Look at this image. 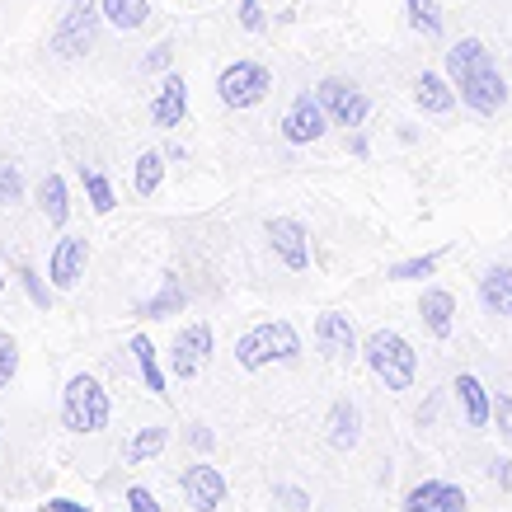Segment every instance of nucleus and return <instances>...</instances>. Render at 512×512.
Instances as JSON below:
<instances>
[{"label":"nucleus","mask_w":512,"mask_h":512,"mask_svg":"<svg viewBox=\"0 0 512 512\" xmlns=\"http://www.w3.org/2000/svg\"><path fill=\"white\" fill-rule=\"evenodd\" d=\"M268 245H273V254H278L292 273H306V268H311V235H306V226L296 217L268 221Z\"/></svg>","instance_id":"11"},{"label":"nucleus","mask_w":512,"mask_h":512,"mask_svg":"<svg viewBox=\"0 0 512 512\" xmlns=\"http://www.w3.org/2000/svg\"><path fill=\"white\" fill-rule=\"evenodd\" d=\"M165 442H170V428H141V433L127 437L123 461H127V466H146L151 456H160V451H165Z\"/></svg>","instance_id":"25"},{"label":"nucleus","mask_w":512,"mask_h":512,"mask_svg":"<svg viewBox=\"0 0 512 512\" xmlns=\"http://www.w3.org/2000/svg\"><path fill=\"white\" fill-rule=\"evenodd\" d=\"M19 282H24V292H29V301H33V306H38V311H47V301H52V296H47L43 278H38V273H33L29 264H19Z\"/></svg>","instance_id":"33"},{"label":"nucleus","mask_w":512,"mask_h":512,"mask_svg":"<svg viewBox=\"0 0 512 512\" xmlns=\"http://www.w3.org/2000/svg\"><path fill=\"white\" fill-rule=\"evenodd\" d=\"M268 15H264V0H240V29L245 33H264Z\"/></svg>","instance_id":"34"},{"label":"nucleus","mask_w":512,"mask_h":512,"mask_svg":"<svg viewBox=\"0 0 512 512\" xmlns=\"http://www.w3.org/2000/svg\"><path fill=\"white\" fill-rule=\"evenodd\" d=\"M184 437H188V447H193V451H212V433H207L202 423H193Z\"/></svg>","instance_id":"38"},{"label":"nucleus","mask_w":512,"mask_h":512,"mask_svg":"<svg viewBox=\"0 0 512 512\" xmlns=\"http://www.w3.org/2000/svg\"><path fill=\"white\" fill-rule=\"evenodd\" d=\"M447 76H451V85H456V94H461V104L475 109L480 118H494V113L508 109V80H503L494 52H489L480 38H461V43H451Z\"/></svg>","instance_id":"1"},{"label":"nucleus","mask_w":512,"mask_h":512,"mask_svg":"<svg viewBox=\"0 0 512 512\" xmlns=\"http://www.w3.org/2000/svg\"><path fill=\"white\" fill-rule=\"evenodd\" d=\"M480 306L489 315H512V268L494 264L480 278Z\"/></svg>","instance_id":"20"},{"label":"nucleus","mask_w":512,"mask_h":512,"mask_svg":"<svg viewBox=\"0 0 512 512\" xmlns=\"http://www.w3.org/2000/svg\"><path fill=\"white\" fill-rule=\"evenodd\" d=\"M451 390H456V400H461V409H466L470 428H484V423L494 419V400H489V390H484L470 372L456 376V386H451Z\"/></svg>","instance_id":"19"},{"label":"nucleus","mask_w":512,"mask_h":512,"mask_svg":"<svg viewBox=\"0 0 512 512\" xmlns=\"http://www.w3.org/2000/svg\"><path fill=\"white\" fill-rule=\"evenodd\" d=\"M404 15H409V29L423 33V38H437V33H442V10H437V0H404Z\"/></svg>","instance_id":"28"},{"label":"nucleus","mask_w":512,"mask_h":512,"mask_svg":"<svg viewBox=\"0 0 512 512\" xmlns=\"http://www.w3.org/2000/svg\"><path fill=\"white\" fill-rule=\"evenodd\" d=\"M24 202V170L10 156H0V207H15Z\"/></svg>","instance_id":"29"},{"label":"nucleus","mask_w":512,"mask_h":512,"mask_svg":"<svg viewBox=\"0 0 512 512\" xmlns=\"http://www.w3.org/2000/svg\"><path fill=\"white\" fill-rule=\"evenodd\" d=\"M179 489H184V503L193 512H217L221 503H226V475H221L217 466H207V461L188 466L184 475H179Z\"/></svg>","instance_id":"10"},{"label":"nucleus","mask_w":512,"mask_h":512,"mask_svg":"<svg viewBox=\"0 0 512 512\" xmlns=\"http://www.w3.org/2000/svg\"><path fill=\"white\" fill-rule=\"evenodd\" d=\"M0 292H5V273H0Z\"/></svg>","instance_id":"41"},{"label":"nucleus","mask_w":512,"mask_h":512,"mask_svg":"<svg viewBox=\"0 0 512 512\" xmlns=\"http://www.w3.org/2000/svg\"><path fill=\"white\" fill-rule=\"evenodd\" d=\"M456 85H451V76H437V71H423L419 80H414V104H419L423 113H451L456 109Z\"/></svg>","instance_id":"17"},{"label":"nucleus","mask_w":512,"mask_h":512,"mask_svg":"<svg viewBox=\"0 0 512 512\" xmlns=\"http://www.w3.org/2000/svg\"><path fill=\"white\" fill-rule=\"evenodd\" d=\"M212 343H217V334H212V325H207V320H198V325H184L179 334H174V343H170V376H179V381H193V376L207 367Z\"/></svg>","instance_id":"7"},{"label":"nucleus","mask_w":512,"mask_h":512,"mask_svg":"<svg viewBox=\"0 0 512 512\" xmlns=\"http://www.w3.org/2000/svg\"><path fill=\"white\" fill-rule=\"evenodd\" d=\"M38 512H90L85 503H71V498H47Z\"/></svg>","instance_id":"39"},{"label":"nucleus","mask_w":512,"mask_h":512,"mask_svg":"<svg viewBox=\"0 0 512 512\" xmlns=\"http://www.w3.org/2000/svg\"><path fill=\"white\" fill-rule=\"evenodd\" d=\"M419 315H423V325H428L433 339H447L451 325H456V296L442 292V287H428L419 301Z\"/></svg>","instance_id":"18"},{"label":"nucleus","mask_w":512,"mask_h":512,"mask_svg":"<svg viewBox=\"0 0 512 512\" xmlns=\"http://www.w3.org/2000/svg\"><path fill=\"white\" fill-rule=\"evenodd\" d=\"M494 414H498V428H503V437L512 442V400H508V395H498V400H494Z\"/></svg>","instance_id":"37"},{"label":"nucleus","mask_w":512,"mask_h":512,"mask_svg":"<svg viewBox=\"0 0 512 512\" xmlns=\"http://www.w3.org/2000/svg\"><path fill=\"white\" fill-rule=\"evenodd\" d=\"M188 113V85L184 76H160V90L151 94V123L156 127H179Z\"/></svg>","instance_id":"15"},{"label":"nucleus","mask_w":512,"mask_h":512,"mask_svg":"<svg viewBox=\"0 0 512 512\" xmlns=\"http://www.w3.org/2000/svg\"><path fill=\"white\" fill-rule=\"evenodd\" d=\"M15 372H19V348H15V339L0 329V390L15 381Z\"/></svg>","instance_id":"31"},{"label":"nucleus","mask_w":512,"mask_h":512,"mask_svg":"<svg viewBox=\"0 0 512 512\" xmlns=\"http://www.w3.org/2000/svg\"><path fill=\"white\" fill-rule=\"evenodd\" d=\"M127 508H132V512H160V503H156V494H151V489L132 484V489H127Z\"/></svg>","instance_id":"35"},{"label":"nucleus","mask_w":512,"mask_h":512,"mask_svg":"<svg viewBox=\"0 0 512 512\" xmlns=\"http://www.w3.org/2000/svg\"><path fill=\"white\" fill-rule=\"evenodd\" d=\"M38 207H43V217L52 221V226H66V217H71V193H66L62 174H43V184H38Z\"/></svg>","instance_id":"23"},{"label":"nucleus","mask_w":512,"mask_h":512,"mask_svg":"<svg viewBox=\"0 0 512 512\" xmlns=\"http://www.w3.org/2000/svg\"><path fill=\"white\" fill-rule=\"evenodd\" d=\"M85 264H90V245L80 240V235H62L57 249L47 254V278L57 292H71L80 278H85Z\"/></svg>","instance_id":"12"},{"label":"nucleus","mask_w":512,"mask_h":512,"mask_svg":"<svg viewBox=\"0 0 512 512\" xmlns=\"http://www.w3.org/2000/svg\"><path fill=\"white\" fill-rule=\"evenodd\" d=\"M188 306V287H184V278L179 273H165L160 278V287L146 301H141V320H165V315H179Z\"/></svg>","instance_id":"16"},{"label":"nucleus","mask_w":512,"mask_h":512,"mask_svg":"<svg viewBox=\"0 0 512 512\" xmlns=\"http://www.w3.org/2000/svg\"><path fill=\"white\" fill-rule=\"evenodd\" d=\"M273 503L287 512H306L311 508V494L306 489H296V484H273Z\"/></svg>","instance_id":"32"},{"label":"nucleus","mask_w":512,"mask_h":512,"mask_svg":"<svg viewBox=\"0 0 512 512\" xmlns=\"http://www.w3.org/2000/svg\"><path fill=\"white\" fill-rule=\"evenodd\" d=\"M466 494L461 484H447V480H423L404 494V512H466Z\"/></svg>","instance_id":"14"},{"label":"nucleus","mask_w":512,"mask_h":512,"mask_svg":"<svg viewBox=\"0 0 512 512\" xmlns=\"http://www.w3.org/2000/svg\"><path fill=\"white\" fill-rule=\"evenodd\" d=\"M268 90H273V71L254 57H240L217 76V99L226 109H254L268 99Z\"/></svg>","instance_id":"6"},{"label":"nucleus","mask_w":512,"mask_h":512,"mask_svg":"<svg viewBox=\"0 0 512 512\" xmlns=\"http://www.w3.org/2000/svg\"><path fill=\"white\" fill-rule=\"evenodd\" d=\"M315 348H320L325 357H334V362H353V357L362 353L353 320H348L343 311H325L320 320H315Z\"/></svg>","instance_id":"13"},{"label":"nucleus","mask_w":512,"mask_h":512,"mask_svg":"<svg viewBox=\"0 0 512 512\" xmlns=\"http://www.w3.org/2000/svg\"><path fill=\"white\" fill-rule=\"evenodd\" d=\"M329 132V113L320 104V94H296L292 109L282 113V137L292 141V146H311Z\"/></svg>","instance_id":"9"},{"label":"nucleus","mask_w":512,"mask_h":512,"mask_svg":"<svg viewBox=\"0 0 512 512\" xmlns=\"http://www.w3.org/2000/svg\"><path fill=\"white\" fill-rule=\"evenodd\" d=\"M320 104H325V113H329V123L334 127H348V132H357V127L367 123V94L357 90V85H348V80H339V76H329V80H320Z\"/></svg>","instance_id":"8"},{"label":"nucleus","mask_w":512,"mask_h":512,"mask_svg":"<svg viewBox=\"0 0 512 512\" xmlns=\"http://www.w3.org/2000/svg\"><path fill=\"white\" fill-rule=\"evenodd\" d=\"M362 362L372 367V376L386 390H409L414 386V376H419V353H414L409 339L395 334V329H376V334H367V343H362Z\"/></svg>","instance_id":"2"},{"label":"nucleus","mask_w":512,"mask_h":512,"mask_svg":"<svg viewBox=\"0 0 512 512\" xmlns=\"http://www.w3.org/2000/svg\"><path fill=\"white\" fill-rule=\"evenodd\" d=\"M165 66H170V43L151 47V52L141 57V71H151V76H156V71H165Z\"/></svg>","instance_id":"36"},{"label":"nucleus","mask_w":512,"mask_h":512,"mask_svg":"<svg viewBox=\"0 0 512 512\" xmlns=\"http://www.w3.org/2000/svg\"><path fill=\"white\" fill-rule=\"evenodd\" d=\"M160 179H165V156H160V151H141L137 170H132V188H137L141 198H151L160 188Z\"/></svg>","instance_id":"27"},{"label":"nucleus","mask_w":512,"mask_h":512,"mask_svg":"<svg viewBox=\"0 0 512 512\" xmlns=\"http://www.w3.org/2000/svg\"><path fill=\"white\" fill-rule=\"evenodd\" d=\"M494 480L503 484V489H508V484H512V466H508V461H494Z\"/></svg>","instance_id":"40"},{"label":"nucleus","mask_w":512,"mask_h":512,"mask_svg":"<svg viewBox=\"0 0 512 512\" xmlns=\"http://www.w3.org/2000/svg\"><path fill=\"white\" fill-rule=\"evenodd\" d=\"M127 353H132V362H137V372H141V381H146V390H156V395H165V390H170L165 367H160V357H156V343L146 339V334H132V339H127Z\"/></svg>","instance_id":"21"},{"label":"nucleus","mask_w":512,"mask_h":512,"mask_svg":"<svg viewBox=\"0 0 512 512\" xmlns=\"http://www.w3.org/2000/svg\"><path fill=\"white\" fill-rule=\"evenodd\" d=\"M113 419V400L109 390L99 386L94 376H71L62 390V423L71 433H99V428H109Z\"/></svg>","instance_id":"4"},{"label":"nucleus","mask_w":512,"mask_h":512,"mask_svg":"<svg viewBox=\"0 0 512 512\" xmlns=\"http://www.w3.org/2000/svg\"><path fill=\"white\" fill-rule=\"evenodd\" d=\"M80 184H85V198H90V207L99 212V217L118 207V193H113V184H109V174H104V170H94V165H80Z\"/></svg>","instance_id":"26"},{"label":"nucleus","mask_w":512,"mask_h":512,"mask_svg":"<svg viewBox=\"0 0 512 512\" xmlns=\"http://www.w3.org/2000/svg\"><path fill=\"white\" fill-rule=\"evenodd\" d=\"M442 264V254H419V259H400L390 268V282H414V278H433V268Z\"/></svg>","instance_id":"30"},{"label":"nucleus","mask_w":512,"mask_h":512,"mask_svg":"<svg viewBox=\"0 0 512 512\" xmlns=\"http://www.w3.org/2000/svg\"><path fill=\"white\" fill-rule=\"evenodd\" d=\"M357 437H362V414H357L353 400H339L334 409H329V447L353 451Z\"/></svg>","instance_id":"22"},{"label":"nucleus","mask_w":512,"mask_h":512,"mask_svg":"<svg viewBox=\"0 0 512 512\" xmlns=\"http://www.w3.org/2000/svg\"><path fill=\"white\" fill-rule=\"evenodd\" d=\"M99 5H104V19L123 33H137L151 19V0H99Z\"/></svg>","instance_id":"24"},{"label":"nucleus","mask_w":512,"mask_h":512,"mask_svg":"<svg viewBox=\"0 0 512 512\" xmlns=\"http://www.w3.org/2000/svg\"><path fill=\"white\" fill-rule=\"evenodd\" d=\"M301 357V334H296L287 320H268V325H254L235 339V362L245 372H264L273 362H296Z\"/></svg>","instance_id":"3"},{"label":"nucleus","mask_w":512,"mask_h":512,"mask_svg":"<svg viewBox=\"0 0 512 512\" xmlns=\"http://www.w3.org/2000/svg\"><path fill=\"white\" fill-rule=\"evenodd\" d=\"M99 24H104V5H99V0H71L62 10V19H57L52 38H47V47H52L62 62H76V57H85L94 47Z\"/></svg>","instance_id":"5"}]
</instances>
